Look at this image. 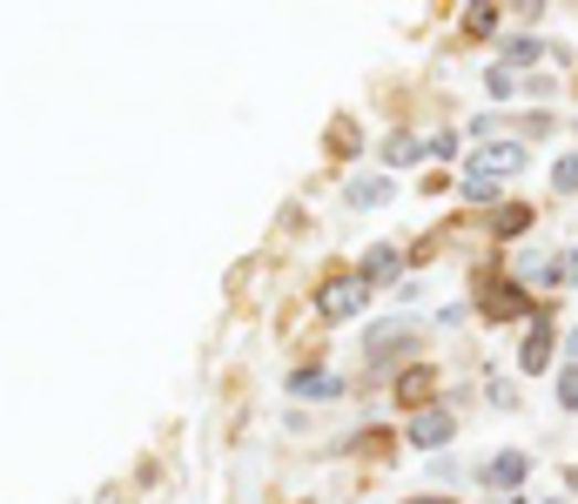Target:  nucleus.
Returning a JSON list of instances; mask_svg holds the SVG:
<instances>
[{"mask_svg": "<svg viewBox=\"0 0 578 504\" xmlns=\"http://www.w3.org/2000/svg\"><path fill=\"white\" fill-rule=\"evenodd\" d=\"M518 168H525V141H484V148L471 155V168H464V196H471V202H491V196H498L491 182L518 176Z\"/></svg>", "mask_w": 578, "mask_h": 504, "instance_id": "nucleus-1", "label": "nucleus"}, {"mask_svg": "<svg viewBox=\"0 0 578 504\" xmlns=\"http://www.w3.org/2000/svg\"><path fill=\"white\" fill-rule=\"evenodd\" d=\"M431 390H438V370H431V364H418V370L397 377V403H424Z\"/></svg>", "mask_w": 578, "mask_h": 504, "instance_id": "nucleus-7", "label": "nucleus"}, {"mask_svg": "<svg viewBox=\"0 0 578 504\" xmlns=\"http://www.w3.org/2000/svg\"><path fill=\"white\" fill-rule=\"evenodd\" d=\"M545 54V41H532V34H505V67H518V61H538Z\"/></svg>", "mask_w": 578, "mask_h": 504, "instance_id": "nucleus-12", "label": "nucleus"}, {"mask_svg": "<svg viewBox=\"0 0 578 504\" xmlns=\"http://www.w3.org/2000/svg\"><path fill=\"white\" fill-rule=\"evenodd\" d=\"M484 88H491V102H512V95H518V74H512V67H491Z\"/></svg>", "mask_w": 578, "mask_h": 504, "instance_id": "nucleus-14", "label": "nucleus"}, {"mask_svg": "<svg viewBox=\"0 0 578 504\" xmlns=\"http://www.w3.org/2000/svg\"><path fill=\"white\" fill-rule=\"evenodd\" d=\"M551 189H565V196H578V155H565V161L551 168Z\"/></svg>", "mask_w": 578, "mask_h": 504, "instance_id": "nucleus-15", "label": "nucleus"}, {"mask_svg": "<svg viewBox=\"0 0 578 504\" xmlns=\"http://www.w3.org/2000/svg\"><path fill=\"white\" fill-rule=\"evenodd\" d=\"M525 471H532V458H525V451H498V458L484 464V484H491V491H518V484H525Z\"/></svg>", "mask_w": 578, "mask_h": 504, "instance_id": "nucleus-4", "label": "nucleus"}, {"mask_svg": "<svg viewBox=\"0 0 578 504\" xmlns=\"http://www.w3.org/2000/svg\"><path fill=\"white\" fill-rule=\"evenodd\" d=\"M477 309H484L491 323H512V316H532V323H538V303L525 296V283H484Z\"/></svg>", "mask_w": 578, "mask_h": 504, "instance_id": "nucleus-2", "label": "nucleus"}, {"mask_svg": "<svg viewBox=\"0 0 578 504\" xmlns=\"http://www.w3.org/2000/svg\"><path fill=\"white\" fill-rule=\"evenodd\" d=\"M364 290H370L364 276H329V283H323V296H316V309H323L329 323H344V316H357V309H364Z\"/></svg>", "mask_w": 578, "mask_h": 504, "instance_id": "nucleus-3", "label": "nucleus"}, {"mask_svg": "<svg viewBox=\"0 0 578 504\" xmlns=\"http://www.w3.org/2000/svg\"><path fill=\"white\" fill-rule=\"evenodd\" d=\"M565 350H571V357H578V329H571V336H565Z\"/></svg>", "mask_w": 578, "mask_h": 504, "instance_id": "nucleus-18", "label": "nucleus"}, {"mask_svg": "<svg viewBox=\"0 0 578 504\" xmlns=\"http://www.w3.org/2000/svg\"><path fill=\"white\" fill-rule=\"evenodd\" d=\"M410 504H451V497H410Z\"/></svg>", "mask_w": 578, "mask_h": 504, "instance_id": "nucleus-20", "label": "nucleus"}, {"mask_svg": "<svg viewBox=\"0 0 578 504\" xmlns=\"http://www.w3.org/2000/svg\"><path fill=\"white\" fill-rule=\"evenodd\" d=\"M397 270H403V256H397V249H383V242H377L370 256H364V283H390Z\"/></svg>", "mask_w": 578, "mask_h": 504, "instance_id": "nucleus-11", "label": "nucleus"}, {"mask_svg": "<svg viewBox=\"0 0 578 504\" xmlns=\"http://www.w3.org/2000/svg\"><path fill=\"white\" fill-rule=\"evenodd\" d=\"M451 410H418V424H410V444H424V451H438V444H451Z\"/></svg>", "mask_w": 578, "mask_h": 504, "instance_id": "nucleus-6", "label": "nucleus"}, {"mask_svg": "<svg viewBox=\"0 0 578 504\" xmlns=\"http://www.w3.org/2000/svg\"><path fill=\"white\" fill-rule=\"evenodd\" d=\"M558 403H565V410H578V364H565V370H558Z\"/></svg>", "mask_w": 578, "mask_h": 504, "instance_id": "nucleus-17", "label": "nucleus"}, {"mask_svg": "<svg viewBox=\"0 0 578 504\" xmlns=\"http://www.w3.org/2000/svg\"><path fill=\"white\" fill-rule=\"evenodd\" d=\"M518 276H525V283H558V276H565V263H551V256H525V263H518Z\"/></svg>", "mask_w": 578, "mask_h": 504, "instance_id": "nucleus-13", "label": "nucleus"}, {"mask_svg": "<svg viewBox=\"0 0 578 504\" xmlns=\"http://www.w3.org/2000/svg\"><path fill=\"white\" fill-rule=\"evenodd\" d=\"M565 276H578V249H571V263H565Z\"/></svg>", "mask_w": 578, "mask_h": 504, "instance_id": "nucleus-19", "label": "nucleus"}, {"mask_svg": "<svg viewBox=\"0 0 578 504\" xmlns=\"http://www.w3.org/2000/svg\"><path fill=\"white\" fill-rule=\"evenodd\" d=\"M290 390H296V397H344V377H329V370H296Z\"/></svg>", "mask_w": 578, "mask_h": 504, "instance_id": "nucleus-9", "label": "nucleus"}, {"mask_svg": "<svg viewBox=\"0 0 578 504\" xmlns=\"http://www.w3.org/2000/svg\"><path fill=\"white\" fill-rule=\"evenodd\" d=\"M397 189H390V176H357L350 182V209H377V202H390Z\"/></svg>", "mask_w": 578, "mask_h": 504, "instance_id": "nucleus-10", "label": "nucleus"}, {"mask_svg": "<svg viewBox=\"0 0 578 504\" xmlns=\"http://www.w3.org/2000/svg\"><path fill=\"white\" fill-rule=\"evenodd\" d=\"M565 484H571V497H578V471H571V477H565Z\"/></svg>", "mask_w": 578, "mask_h": 504, "instance_id": "nucleus-21", "label": "nucleus"}, {"mask_svg": "<svg viewBox=\"0 0 578 504\" xmlns=\"http://www.w3.org/2000/svg\"><path fill=\"white\" fill-rule=\"evenodd\" d=\"M431 148H424V135H390L383 141V168H410V161H424Z\"/></svg>", "mask_w": 578, "mask_h": 504, "instance_id": "nucleus-8", "label": "nucleus"}, {"mask_svg": "<svg viewBox=\"0 0 578 504\" xmlns=\"http://www.w3.org/2000/svg\"><path fill=\"white\" fill-rule=\"evenodd\" d=\"M525 222H532V209H518V202L498 209V235H525Z\"/></svg>", "mask_w": 578, "mask_h": 504, "instance_id": "nucleus-16", "label": "nucleus"}, {"mask_svg": "<svg viewBox=\"0 0 578 504\" xmlns=\"http://www.w3.org/2000/svg\"><path fill=\"white\" fill-rule=\"evenodd\" d=\"M545 364H551V316H538V323H532L525 350H518V370H525V377H538Z\"/></svg>", "mask_w": 578, "mask_h": 504, "instance_id": "nucleus-5", "label": "nucleus"}]
</instances>
